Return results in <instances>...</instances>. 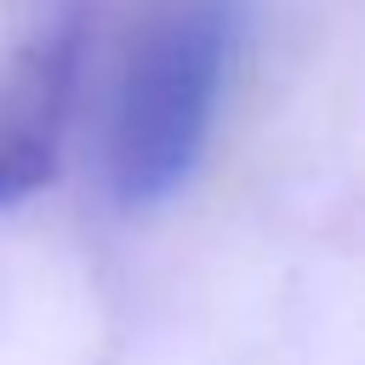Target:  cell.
Here are the masks:
<instances>
[{
	"label": "cell",
	"instance_id": "cell-2",
	"mask_svg": "<svg viewBox=\"0 0 365 365\" xmlns=\"http://www.w3.org/2000/svg\"><path fill=\"white\" fill-rule=\"evenodd\" d=\"M80 63H86V11L68 6L51 23H40L0 68V211L29 200L57 171Z\"/></svg>",
	"mask_w": 365,
	"mask_h": 365
},
{
	"label": "cell",
	"instance_id": "cell-1",
	"mask_svg": "<svg viewBox=\"0 0 365 365\" xmlns=\"http://www.w3.org/2000/svg\"><path fill=\"white\" fill-rule=\"evenodd\" d=\"M245 40V0H148L131 23L108 131H103V171L108 194L131 211L171 200L222 114L228 74Z\"/></svg>",
	"mask_w": 365,
	"mask_h": 365
}]
</instances>
